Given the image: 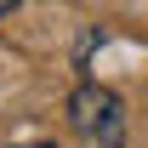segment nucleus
I'll list each match as a JSON object with an SVG mask.
<instances>
[{
  "mask_svg": "<svg viewBox=\"0 0 148 148\" xmlns=\"http://www.w3.org/2000/svg\"><path fill=\"white\" fill-rule=\"evenodd\" d=\"M69 125L80 137H91L103 148H125V103L108 91V86H97V80H80L69 97Z\"/></svg>",
  "mask_w": 148,
  "mask_h": 148,
  "instance_id": "nucleus-1",
  "label": "nucleus"
},
{
  "mask_svg": "<svg viewBox=\"0 0 148 148\" xmlns=\"http://www.w3.org/2000/svg\"><path fill=\"white\" fill-rule=\"evenodd\" d=\"M17 6H23V0H0V17H6V12H17Z\"/></svg>",
  "mask_w": 148,
  "mask_h": 148,
  "instance_id": "nucleus-2",
  "label": "nucleus"
},
{
  "mask_svg": "<svg viewBox=\"0 0 148 148\" xmlns=\"http://www.w3.org/2000/svg\"><path fill=\"white\" fill-rule=\"evenodd\" d=\"M17 148H57V143H17Z\"/></svg>",
  "mask_w": 148,
  "mask_h": 148,
  "instance_id": "nucleus-3",
  "label": "nucleus"
}]
</instances>
